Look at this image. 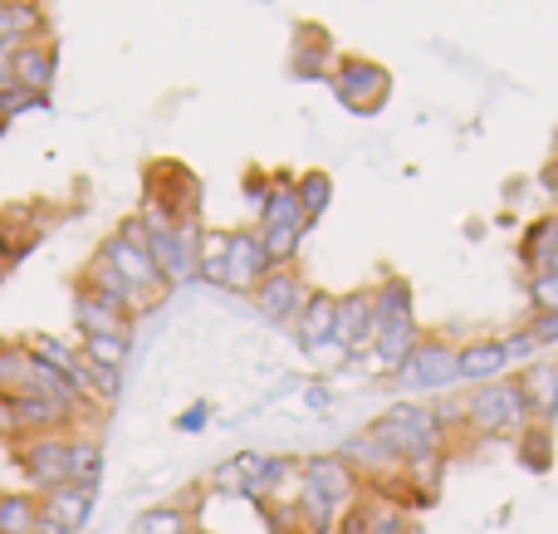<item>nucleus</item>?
I'll return each instance as SVG.
<instances>
[{
	"label": "nucleus",
	"instance_id": "obj_29",
	"mask_svg": "<svg viewBox=\"0 0 558 534\" xmlns=\"http://www.w3.org/2000/svg\"><path fill=\"white\" fill-rule=\"evenodd\" d=\"M299 241H304V231H299V226H260V245H265V255H270L275 270L294 260Z\"/></svg>",
	"mask_w": 558,
	"mask_h": 534
},
{
	"label": "nucleus",
	"instance_id": "obj_1",
	"mask_svg": "<svg viewBox=\"0 0 558 534\" xmlns=\"http://www.w3.org/2000/svg\"><path fill=\"white\" fill-rule=\"evenodd\" d=\"M367 437H377L397 461H402V466H412V461H422V457H432V451H441L446 432H441V422H436L432 408H416V402H397V408H387L383 417L367 427Z\"/></svg>",
	"mask_w": 558,
	"mask_h": 534
},
{
	"label": "nucleus",
	"instance_id": "obj_15",
	"mask_svg": "<svg viewBox=\"0 0 558 534\" xmlns=\"http://www.w3.org/2000/svg\"><path fill=\"white\" fill-rule=\"evenodd\" d=\"M333 319H338V294L328 290H314L299 310V343L308 353H324V349H338L333 343Z\"/></svg>",
	"mask_w": 558,
	"mask_h": 534
},
{
	"label": "nucleus",
	"instance_id": "obj_14",
	"mask_svg": "<svg viewBox=\"0 0 558 534\" xmlns=\"http://www.w3.org/2000/svg\"><path fill=\"white\" fill-rule=\"evenodd\" d=\"M74 319L84 339H133V319L123 310H113V304L94 300L88 290L74 294Z\"/></svg>",
	"mask_w": 558,
	"mask_h": 534
},
{
	"label": "nucleus",
	"instance_id": "obj_19",
	"mask_svg": "<svg viewBox=\"0 0 558 534\" xmlns=\"http://www.w3.org/2000/svg\"><path fill=\"white\" fill-rule=\"evenodd\" d=\"M94 496L98 490H88V486H59V490H49V496H39V506H45V520L78 534L88 525V515H94Z\"/></svg>",
	"mask_w": 558,
	"mask_h": 534
},
{
	"label": "nucleus",
	"instance_id": "obj_32",
	"mask_svg": "<svg viewBox=\"0 0 558 534\" xmlns=\"http://www.w3.org/2000/svg\"><path fill=\"white\" fill-rule=\"evenodd\" d=\"M0 441H25V427H20V412L10 398H0Z\"/></svg>",
	"mask_w": 558,
	"mask_h": 534
},
{
	"label": "nucleus",
	"instance_id": "obj_35",
	"mask_svg": "<svg viewBox=\"0 0 558 534\" xmlns=\"http://www.w3.org/2000/svg\"><path fill=\"white\" fill-rule=\"evenodd\" d=\"M206 422H211V408H206V402H196V408H186L182 417H177V432H202Z\"/></svg>",
	"mask_w": 558,
	"mask_h": 534
},
{
	"label": "nucleus",
	"instance_id": "obj_31",
	"mask_svg": "<svg viewBox=\"0 0 558 534\" xmlns=\"http://www.w3.org/2000/svg\"><path fill=\"white\" fill-rule=\"evenodd\" d=\"M530 300L539 314H558V270H539L530 280Z\"/></svg>",
	"mask_w": 558,
	"mask_h": 534
},
{
	"label": "nucleus",
	"instance_id": "obj_22",
	"mask_svg": "<svg viewBox=\"0 0 558 534\" xmlns=\"http://www.w3.org/2000/svg\"><path fill=\"white\" fill-rule=\"evenodd\" d=\"M45 520L35 490H0V534H35V525Z\"/></svg>",
	"mask_w": 558,
	"mask_h": 534
},
{
	"label": "nucleus",
	"instance_id": "obj_12",
	"mask_svg": "<svg viewBox=\"0 0 558 534\" xmlns=\"http://www.w3.org/2000/svg\"><path fill=\"white\" fill-rule=\"evenodd\" d=\"M514 388H520L530 422H554L558 417V363H524L514 373Z\"/></svg>",
	"mask_w": 558,
	"mask_h": 534
},
{
	"label": "nucleus",
	"instance_id": "obj_26",
	"mask_svg": "<svg viewBox=\"0 0 558 534\" xmlns=\"http://www.w3.org/2000/svg\"><path fill=\"white\" fill-rule=\"evenodd\" d=\"M226 251H231V231H202V260H196V280L221 284V290H226Z\"/></svg>",
	"mask_w": 558,
	"mask_h": 534
},
{
	"label": "nucleus",
	"instance_id": "obj_39",
	"mask_svg": "<svg viewBox=\"0 0 558 534\" xmlns=\"http://www.w3.org/2000/svg\"><path fill=\"white\" fill-rule=\"evenodd\" d=\"M5 10H20V5H35V0H0Z\"/></svg>",
	"mask_w": 558,
	"mask_h": 534
},
{
	"label": "nucleus",
	"instance_id": "obj_7",
	"mask_svg": "<svg viewBox=\"0 0 558 534\" xmlns=\"http://www.w3.org/2000/svg\"><path fill=\"white\" fill-rule=\"evenodd\" d=\"M377 339V304H373V290H353V294H338V319H333V343L357 359L367 353Z\"/></svg>",
	"mask_w": 558,
	"mask_h": 534
},
{
	"label": "nucleus",
	"instance_id": "obj_10",
	"mask_svg": "<svg viewBox=\"0 0 558 534\" xmlns=\"http://www.w3.org/2000/svg\"><path fill=\"white\" fill-rule=\"evenodd\" d=\"M251 300L270 324H299V310H304L308 290H304V280H299L289 265H279V270H270L260 284H255Z\"/></svg>",
	"mask_w": 558,
	"mask_h": 534
},
{
	"label": "nucleus",
	"instance_id": "obj_40",
	"mask_svg": "<svg viewBox=\"0 0 558 534\" xmlns=\"http://www.w3.org/2000/svg\"><path fill=\"white\" fill-rule=\"evenodd\" d=\"M549 270H558V255H554V265H549Z\"/></svg>",
	"mask_w": 558,
	"mask_h": 534
},
{
	"label": "nucleus",
	"instance_id": "obj_36",
	"mask_svg": "<svg viewBox=\"0 0 558 534\" xmlns=\"http://www.w3.org/2000/svg\"><path fill=\"white\" fill-rule=\"evenodd\" d=\"M505 349H510V359H514V363H524L534 349H539V343H534V339H530V329H524V333H514V339H505Z\"/></svg>",
	"mask_w": 558,
	"mask_h": 534
},
{
	"label": "nucleus",
	"instance_id": "obj_33",
	"mask_svg": "<svg viewBox=\"0 0 558 534\" xmlns=\"http://www.w3.org/2000/svg\"><path fill=\"white\" fill-rule=\"evenodd\" d=\"M333 534H367V525H363V506H357V500H348V506L338 510Z\"/></svg>",
	"mask_w": 558,
	"mask_h": 534
},
{
	"label": "nucleus",
	"instance_id": "obj_8",
	"mask_svg": "<svg viewBox=\"0 0 558 534\" xmlns=\"http://www.w3.org/2000/svg\"><path fill=\"white\" fill-rule=\"evenodd\" d=\"M333 88H338V98H343L353 113H377V108L387 104V88H392V78H387V69L373 64V59H343Z\"/></svg>",
	"mask_w": 558,
	"mask_h": 534
},
{
	"label": "nucleus",
	"instance_id": "obj_6",
	"mask_svg": "<svg viewBox=\"0 0 558 534\" xmlns=\"http://www.w3.org/2000/svg\"><path fill=\"white\" fill-rule=\"evenodd\" d=\"M299 490H308V496L328 500L333 510H343L348 500H357L363 481H357V471L333 451V457H308L304 461V471H299Z\"/></svg>",
	"mask_w": 558,
	"mask_h": 534
},
{
	"label": "nucleus",
	"instance_id": "obj_4",
	"mask_svg": "<svg viewBox=\"0 0 558 534\" xmlns=\"http://www.w3.org/2000/svg\"><path fill=\"white\" fill-rule=\"evenodd\" d=\"M392 378L402 383V388L441 392V388H451V383H461V349H451V343H441V339H422L412 349V359H407Z\"/></svg>",
	"mask_w": 558,
	"mask_h": 534
},
{
	"label": "nucleus",
	"instance_id": "obj_24",
	"mask_svg": "<svg viewBox=\"0 0 558 534\" xmlns=\"http://www.w3.org/2000/svg\"><path fill=\"white\" fill-rule=\"evenodd\" d=\"M260 226H299V231H308V221H304V211H299V196H294V182H289V177H275L270 202L260 206Z\"/></svg>",
	"mask_w": 558,
	"mask_h": 534
},
{
	"label": "nucleus",
	"instance_id": "obj_2",
	"mask_svg": "<svg viewBox=\"0 0 558 534\" xmlns=\"http://www.w3.org/2000/svg\"><path fill=\"white\" fill-rule=\"evenodd\" d=\"M461 412H465V427H471L475 437H510V432H520L524 422H530V408H524L514 378L475 388L471 398H461Z\"/></svg>",
	"mask_w": 558,
	"mask_h": 534
},
{
	"label": "nucleus",
	"instance_id": "obj_28",
	"mask_svg": "<svg viewBox=\"0 0 558 534\" xmlns=\"http://www.w3.org/2000/svg\"><path fill=\"white\" fill-rule=\"evenodd\" d=\"M133 534H192V515L182 506H153L133 520Z\"/></svg>",
	"mask_w": 558,
	"mask_h": 534
},
{
	"label": "nucleus",
	"instance_id": "obj_34",
	"mask_svg": "<svg viewBox=\"0 0 558 534\" xmlns=\"http://www.w3.org/2000/svg\"><path fill=\"white\" fill-rule=\"evenodd\" d=\"M530 339L539 343H558V314H534V324H530Z\"/></svg>",
	"mask_w": 558,
	"mask_h": 534
},
{
	"label": "nucleus",
	"instance_id": "obj_30",
	"mask_svg": "<svg viewBox=\"0 0 558 534\" xmlns=\"http://www.w3.org/2000/svg\"><path fill=\"white\" fill-rule=\"evenodd\" d=\"M84 359L98 363V368L123 373V363H128V339H84Z\"/></svg>",
	"mask_w": 558,
	"mask_h": 534
},
{
	"label": "nucleus",
	"instance_id": "obj_25",
	"mask_svg": "<svg viewBox=\"0 0 558 534\" xmlns=\"http://www.w3.org/2000/svg\"><path fill=\"white\" fill-rule=\"evenodd\" d=\"M524 265H530L534 275L549 270L554 255H558V216H544V221H534L530 231H524Z\"/></svg>",
	"mask_w": 558,
	"mask_h": 534
},
{
	"label": "nucleus",
	"instance_id": "obj_13",
	"mask_svg": "<svg viewBox=\"0 0 558 534\" xmlns=\"http://www.w3.org/2000/svg\"><path fill=\"white\" fill-rule=\"evenodd\" d=\"M78 290H88L94 300H104V304H113V310H123L128 319H137V314H147V304L137 300V290L123 280V275L113 270V265L104 260V251L94 255V265H88V275H84V284Z\"/></svg>",
	"mask_w": 558,
	"mask_h": 534
},
{
	"label": "nucleus",
	"instance_id": "obj_20",
	"mask_svg": "<svg viewBox=\"0 0 558 534\" xmlns=\"http://www.w3.org/2000/svg\"><path fill=\"white\" fill-rule=\"evenodd\" d=\"M25 349L35 353L39 363H49L54 373H64L69 383H74L78 392L88 398V378H84V353H74L69 343H59V339H49V333H35V339H25Z\"/></svg>",
	"mask_w": 558,
	"mask_h": 534
},
{
	"label": "nucleus",
	"instance_id": "obj_3",
	"mask_svg": "<svg viewBox=\"0 0 558 534\" xmlns=\"http://www.w3.org/2000/svg\"><path fill=\"white\" fill-rule=\"evenodd\" d=\"M15 466H20V476L35 486V496H49V490L69 486V432L15 441Z\"/></svg>",
	"mask_w": 558,
	"mask_h": 534
},
{
	"label": "nucleus",
	"instance_id": "obj_37",
	"mask_svg": "<svg viewBox=\"0 0 558 534\" xmlns=\"http://www.w3.org/2000/svg\"><path fill=\"white\" fill-rule=\"evenodd\" d=\"M10 54H15V49H10V45H0V88H5V84H15V78H10Z\"/></svg>",
	"mask_w": 558,
	"mask_h": 534
},
{
	"label": "nucleus",
	"instance_id": "obj_27",
	"mask_svg": "<svg viewBox=\"0 0 558 534\" xmlns=\"http://www.w3.org/2000/svg\"><path fill=\"white\" fill-rule=\"evenodd\" d=\"M294 196H299V211H304V221L314 226L318 216L328 211V196H333V182H328V172H318V167H314V172H304V177L294 182Z\"/></svg>",
	"mask_w": 558,
	"mask_h": 534
},
{
	"label": "nucleus",
	"instance_id": "obj_18",
	"mask_svg": "<svg viewBox=\"0 0 558 534\" xmlns=\"http://www.w3.org/2000/svg\"><path fill=\"white\" fill-rule=\"evenodd\" d=\"M10 78H15L25 94H45L49 78H54V45H45V39L15 45V54H10Z\"/></svg>",
	"mask_w": 558,
	"mask_h": 534
},
{
	"label": "nucleus",
	"instance_id": "obj_11",
	"mask_svg": "<svg viewBox=\"0 0 558 534\" xmlns=\"http://www.w3.org/2000/svg\"><path fill=\"white\" fill-rule=\"evenodd\" d=\"M270 270L275 265L260 245V231H231V251H226V290L251 294Z\"/></svg>",
	"mask_w": 558,
	"mask_h": 534
},
{
	"label": "nucleus",
	"instance_id": "obj_23",
	"mask_svg": "<svg viewBox=\"0 0 558 534\" xmlns=\"http://www.w3.org/2000/svg\"><path fill=\"white\" fill-rule=\"evenodd\" d=\"M98 476H104V447L84 432H69V486L98 490Z\"/></svg>",
	"mask_w": 558,
	"mask_h": 534
},
{
	"label": "nucleus",
	"instance_id": "obj_38",
	"mask_svg": "<svg viewBox=\"0 0 558 534\" xmlns=\"http://www.w3.org/2000/svg\"><path fill=\"white\" fill-rule=\"evenodd\" d=\"M35 534H74V530H64V525H54V520H39Z\"/></svg>",
	"mask_w": 558,
	"mask_h": 534
},
{
	"label": "nucleus",
	"instance_id": "obj_21",
	"mask_svg": "<svg viewBox=\"0 0 558 534\" xmlns=\"http://www.w3.org/2000/svg\"><path fill=\"white\" fill-rule=\"evenodd\" d=\"M514 457H520V466L534 471V476L554 471V432H549V422H524V427L514 432Z\"/></svg>",
	"mask_w": 558,
	"mask_h": 534
},
{
	"label": "nucleus",
	"instance_id": "obj_5",
	"mask_svg": "<svg viewBox=\"0 0 558 534\" xmlns=\"http://www.w3.org/2000/svg\"><path fill=\"white\" fill-rule=\"evenodd\" d=\"M147 202L167 216V221H196L202 216V182L177 162H157L147 172Z\"/></svg>",
	"mask_w": 558,
	"mask_h": 534
},
{
	"label": "nucleus",
	"instance_id": "obj_17",
	"mask_svg": "<svg viewBox=\"0 0 558 534\" xmlns=\"http://www.w3.org/2000/svg\"><path fill=\"white\" fill-rule=\"evenodd\" d=\"M357 506H363L367 534H412V510H407L397 496H387V490L363 486L357 490Z\"/></svg>",
	"mask_w": 558,
	"mask_h": 534
},
{
	"label": "nucleus",
	"instance_id": "obj_9",
	"mask_svg": "<svg viewBox=\"0 0 558 534\" xmlns=\"http://www.w3.org/2000/svg\"><path fill=\"white\" fill-rule=\"evenodd\" d=\"M104 260L113 265V270L123 275L128 284H133V290H137V300H143L147 310H153V304L162 300L167 290H172V284L162 280V270H157V265H153V255H147V251H137V245H128L123 235H113V241L104 245Z\"/></svg>",
	"mask_w": 558,
	"mask_h": 534
},
{
	"label": "nucleus",
	"instance_id": "obj_16",
	"mask_svg": "<svg viewBox=\"0 0 558 534\" xmlns=\"http://www.w3.org/2000/svg\"><path fill=\"white\" fill-rule=\"evenodd\" d=\"M510 363L514 359H510V349H505V339H475L461 349V383H475V388L500 383Z\"/></svg>",
	"mask_w": 558,
	"mask_h": 534
}]
</instances>
